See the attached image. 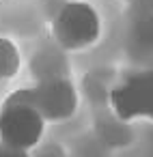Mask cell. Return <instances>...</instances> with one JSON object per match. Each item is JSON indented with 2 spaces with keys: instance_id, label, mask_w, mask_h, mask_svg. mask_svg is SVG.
Masks as SVG:
<instances>
[{
  "instance_id": "obj_1",
  "label": "cell",
  "mask_w": 153,
  "mask_h": 157,
  "mask_svg": "<svg viewBox=\"0 0 153 157\" xmlns=\"http://www.w3.org/2000/svg\"><path fill=\"white\" fill-rule=\"evenodd\" d=\"M45 118L33 101V90L24 88L9 95L0 110V138L18 148L35 151L45 131Z\"/></svg>"
},
{
  "instance_id": "obj_4",
  "label": "cell",
  "mask_w": 153,
  "mask_h": 157,
  "mask_svg": "<svg viewBox=\"0 0 153 157\" xmlns=\"http://www.w3.org/2000/svg\"><path fill=\"white\" fill-rule=\"evenodd\" d=\"M33 90V101L45 121H67L78 110V93L67 75L41 80Z\"/></svg>"
},
{
  "instance_id": "obj_2",
  "label": "cell",
  "mask_w": 153,
  "mask_h": 157,
  "mask_svg": "<svg viewBox=\"0 0 153 157\" xmlns=\"http://www.w3.org/2000/svg\"><path fill=\"white\" fill-rule=\"evenodd\" d=\"M54 41L65 52H82L99 41L101 20L86 2H67L58 9L52 24Z\"/></svg>"
},
{
  "instance_id": "obj_5",
  "label": "cell",
  "mask_w": 153,
  "mask_h": 157,
  "mask_svg": "<svg viewBox=\"0 0 153 157\" xmlns=\"http://www.w3.org/2000/svg\"><path fill=\"white\" fill-rule=\"evenodd\" d=\"M33 69H35V75H39V82L41 80H52V78H61L65 75L67 67H65V60L54 54V52H39L35 56V63H33Z\"/></svg>"
},
{
  "instance_id": "obj_8",
  "label": "cell",
  "mask_w": 153,
  "mask_h": 157,
  "mask_svg": "<svg viewBox=\"0 0 153 157\" xmlns=\"http://www.w3.org/2000/svg\"><path fill=\"white\" fill-rule=\"evenodd\" d=\"M33 157H63V153L56 146H41Z\"/></svg>"
},
{
  "instance_id": "obj_7",
  "label": "cell",
  "mask_w": 153,
  "mask_h": 157,
  "mask_svg": "<svg viewBox=\"0 0 153 157\" xmlns=\"http://www.w3.org/2000/svg\"><path fill=\"white\" fill-rule=\"evenodd\" d=\"M0 157H33V155H30V151L18 148L13 144H7L2 138H0Z\"/></svg>"
},
{
  "instance_id": "obj_3",
  "label": "cell",
  "mask_w": 153,
  "mask_h": 157,
  "mask_svg": "<svg viewBox=\"0 0 153 157\" xmlns=\"http://www.w3.org/2000/svg\"><path fill=\"white\" fill-rule=\"evenodd\" d=\"M108 103L123 123L136 118L153 121V71L129 75L116 84L108 95Z\"/></svg>"
},
{
  "instance_id": "obj_6",
  "label": "cell",
  "mask_w": 153,
  "mask_h": 157,
  "mask_svg": "<svg viewBox=\"0 0 153 157\" xmlns=\"http://www.w3.org/2000/svg\"><path fill=\"white\" fill-rule=\"evenodd\" d=\"M22 65V56L18 45L11 39L0 37V80H11Z\"/></svg>"
}]
</instances>
